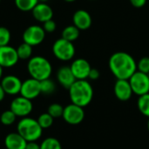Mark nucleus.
Listing matches in <instances>:
<instances>
[{"instance_id":"c85d7f7f","label":"nucleus","mask_w":149,"mask_h":149,"mask_svg":"<svg viewBox=\"0 0 149 149\" xmlns=\"http://www.w3.org/2000/svg\"><path fill=\"white\" fill-rule=\"evenodd\" d=\"M137 71L149 73V57H143L137 62Z\"/></svg>"},{"instance_id":"7c9ffc66","label":"nucleus","mask_w":149,"mask_h":149,"mask_svg":"<svg viewBox=\"0 0 149 149\" xmlns=\"http://www.w3.org/2000/svg\"><path fill=\"white\" fill-rule=\"evenodd\" d=\"M100 76V72L98 69L96 68H92L88 76V79H90L91 80H97Z\"/></svg>"},{"instance_id":"20e7f679","label":"nucleus","mask_w":149,"mask_h":149,"mask_svg":"<svg viewBox=\"0 0 149 149\" xmlns=\"http://www.w3.org/2000/svg\"><path fill=\"white\" fill-rule=\"evenodd\" d=\"M43 130L37 120L28 116L21 118L17 125V132L24 137L27 142L39 140L43 134Z\"/></svg>"},{"instance_id":"79ce46f5","label":"nucleus","mask_w":149,"mask_h":149,"mask_svg":"<svg viewBox=\"0 0 149 149\" xmlns=\"http://www.w3.org/2000/svg\"><path fill=\"white\" fill-rule=\"evenodd\" d=\"M4 149H7V148H4Z\"/></svg>"},{"instance_id":"c9c22d12","label":"nucleus","mask_w":149,"mask_h":149,"mask_svg":"<svg viewBox=\"0 0 149 149\" xmlns=\"http://www.w3.org/2000/svg\"><path fill=\"white\" fill-rule=\"evenodd\" d=\"M65 2H67V3H72V2H75L77 0H64Z\"/></svg>"},{"instance_id":"7ed1b4c3","label":"nucleus","mask_w":149,"mask_h":149,"mask_svg":"<svg viewBox=\"0 0 149 149\" xmlns=\"http://www.w3.org/2000/svg\"><path fill=\"white\" fill-rule=\"evenodd\" d=\"M27 70L31 78L38 81L49 79L52 72V66L50 61L42 56L31 57L27 64Z\"/></svg>"},{"instance_id":"0eeeda50","label":"nucleus","mask_w":149,"mask_h":149,"mask_svg":"<svg viewBox=\"0 0 149 149\" xmlns=\"http://www.w3.org/2000/svg\"><path fill=\"white\" fill-rule=\"evenodd\" d=\"M62 118L69 125H72V126L79 125L85 119L84 107L71 103L67 105L65 107H64V113Z\"/></svg>"},{"instance_id":"aec40b11","label":"nucleus","mask_w":149,"mask_h":149,"mask_svg":"<svg viewBox=\"0 0 149 149\" xmlns=\"http://www.w3.org/2000/svg\"><path fill=\"white\" fill-rule=\"evenodd\" d=\"M137 107L142 115L149 118V93L147 94L139 96Z\"/></svg>"},{"instance_id":"412c9836","label":"nucleus","mask_w":149,"mask_h":149,"mask_svg":"<svg viewBox=\"0 0 149 149\" xmlns=\"http://www.w3.org/2000/svg\"><path fill=\"white\" fill-rule=\"evenodd\" d=\"M17 52L19 59H30L32 55V46L23 43L17 48Z\"/></svg>"},{"instance_id":"e433bc0d","label":"nucleus","mask_w":149,"mask_h":149,"mask_svg":"<svg viewBox=\"0 0 149 149\" xmlns=\"http://www.w3.org/2000/svg\"><path fill=\"white\" fill-rule=\"evenodd\" d=\"M47 1H48V0H38L39 3H46Z\"/></svg>"},{"instance_id":"4468645a","label":"nucleus","mask_w":149,"mask_h":149,"mask_svg":"<svg viewBox=\"0 0 149 149\" xmlns=\"http://www.w3.org/2000/svg\"><path fill=\"white\" fill-rule=\"evenodd\" d=\"M113 92L115 97L120 101L129 100L134 94L128 79H117L113 86Z\"/></svg>"},{"instance_id":"f03ea898","label":"nucleus","mask_w":149,"mask_h":149,"mask_svg":"<svg viewBox=\"0 0 149 149\" xmlns=\"http://www.w3.org/2000/svg\"><path fill=\"white\" fill-rule=\"evenodd\" d=\"M68 91L72 103L81 107H87L93 99V88L86 79L76 80Z\"/></svg>"},{"instance_id":"f8f14e48","label":"nucleus","mask_w":149,"mask_h":149,"mask_svg":"<svg viewBox=\"0 0 149 149\" xmlns=\"http://www.w3.org/2000/svg\"><path fill=\"white\" fill-rule=\"evenodd\" d=\"M70 68L77 80L87 79L92 66L90 63L85 58H77L72 61Z\"/></svg>"},{"instance_id":"ddd939ff","label":"nucleus","mask_w":149,"mask_h":149,"mask_svg":"<svg viewBox=\"0 0 149 149\" xmlns=\"http://www.w3.org/2000/svg\"><path fill=\"white\" fill-rule=\"evenodd\" d=\"M0 84L3 88L5 93L8 95L14 96L20 93L22 81L18 77L15 75H7L3 77L1 79Z\"/></svg>"},{"instance_id":"423d86ee","label":"nucleus","mask_w":149,"mask_h":149,"mask_svg":"<svg viewBox=\"0 0 149 149\" xmlns=\"http://www.w3.org/2000/svg\"><path fill=\"white\" fill-rule=\"evenodd\" d=\"M133 93L138 96H141L149 93L148 74L136 71L128 79Z\"/></svg>"},{"instance_id":"2eb2a0df","label":"nucleus","mask_w":149,"mask_h":149,"mask_svg":"<svg viewBox=\"0 0 149 149\" xmlns=\"http://www.w3.org/2000/svg\"><path fill=\"white\" fill-rule=\"evenodd\" d=\"M72 23L79 31H86L91 27L93 19L87 10H78L72 16Z\"/></svg>"},{"instance_id":"58836bf2","label":"nucleus","mask_w":149,"mask_h":149,"mask_svg":"<svg viewBox=\"0 0 149 149\" xmlns=\"http://www.w3.org/2000/svg\"><path fill=\"white\" fill-rule=\"evenodd\" d=\"M89 1H96V0H89Z\"/></svg>"},{"instance_id":"dca6fc26","label":"nucleus","mask_w":149,"mask_h":149,"mask_svg":"<svg viewBox=\"0 0 149 149\" xmlns=\"http://www.w3.org/2000/svg\"><path fill=\"white\" fill-rule=\"evenodd\" d=\"M31 12L33 17L40 23H45L50 19H52L53 17V10L46 3H38L33 8Z\"/></svg>"},{"instance_id":"4c0bfd02","label":"nucleus","mask_w":149,"mask_h":149,"mask_svg":"<svg viewBox=\"0 0 149 149\" xmlns=\"http://www.w3.org/2000/svg\"><path fill=\"white\" fill-rule=\"evenodd\" d=\"M148 131H149V118H148Z\"/></svg>"},{"instance_id":"72a5a7b5","label":"nucleus","mask_w":149,"mask_h":149,"mask_svg":"<svg viewBox=\"0 0 149 149\" xmlns=\"http://www.w3.org/2000/svg\"><path fill=\"white\" fill-rule=\"evenodd\" d=\"M5 94H6V93H5L3 88L2 87V86H1V84H0V102L3 100V99H4V97H5Z\"/></svg>"},{"instance_id":"f257e3e1","label":"nucleus","mask_w":149,"mask_h":149,"mask_svg":"<svg viewBox=\"0 0 149 149\" xmlns=\"http://www.w3.org/2000/svg\"><path fill=\"white\" fill-rule=\"evenodd\" d=\"M108 66L117 79H129L137 71V62L134 58L125 52H117L112 54Z\"/></svg>"},{"instance_id":"a19ab883","label":"nucleus","mask_w":149,"mask_h":149,"mask_svg":"<svg viewBox=\"0 0 149 149\" xmlns=\"http://www.w3.org/2000/svg\"><path fill=\"white\" fill-rule=\"evenodd\" d=\"M148 77H149V73H148Z\"/></svg>"},{"instance_id":"1a4fd4ad","label":"nucleus","mask_w":149,"mask_h":149,"mask_svg":"<svg viewBox=\"0 0 149 149\" xmlns=\"http://www.w3.org/2000/svg\"><path fill=\"white\" fill-rule=\"evenodd\" d=\"M45 38V31L40 25L33 24L27 27L23 33V41L31 46L40 45Z\"/></svg>"},{"instance_id":"ea45409f","label":"nucleus","mask_w":149,"mask_h":149,"mask_svg":"<svg viewBox=\"0 0 149 149\" xmlns=\"http://www.w3.org/2000/svg\"><path fill=\"white\" fill-rule=\"evenodd\" d=\"M0 3H1V0H0Z\"/></svg>"},{"instance_id":"c756f323","label":"nucleus","mask_w":149,"mask_h":149,"mask_svg":"<svg viewBox=\"0 0 149 149\" xmlns=\"http://www.w3.org/2000/svg\"><path fill=\"white\" fill-rule=\"evenodd\" d=\"M56 27H57V24H56L55 21H53L52 19H50V20L43 23V28L45 32H49V33L53 32L56 30Z\"/></svg>"},{"instance_id":"a211bd4d","label":"nucleus","mask_w":149,"mask_h":149,"mask_svg":"<svg viewBox=\"0 0 149 149\" xmlns=\"http://www.w3.org/2000/svg\"><path fill=\"white\" fill-rule=\"evenodd\" d=\"M26 140L17 132L10 133L4 138V146L7 149H25Z\"/></svg>"},{"instance_id":"b1692460","label":"nucleus","mask_w":149,"mask_h":149,"mask_svg":"<svg viewBox=\"0 0 149 149\" xmlns=\"http://www.w3.org/2000/svg\"><path fill=\"white\" fill-rule=\"evenodd\" d=\"M16 119L17 116L15 115V113L10 109H9L3 112L0 115V123L3 126H11L16 121Z\"/></svg>"},{"instance_id":"a878e982","label":"nucleus","mask_w":149,"mask_h":149,"mask_svg":"<svg viewBox=\"0 0 149 149\" xmlns=\"http://www.w3.org/2000/svg\"><path fill=\"white\" fill-rule=\"evenodd\" d=\"M37 120L43 129H47L52 126L54 118L51 116L48 113H44L38 116Z\"/></svg>"},{"instance_id":"5701e85b","label":"nucleus","mask_w":149,"mask_h":149,"mask_svg":"<svg viewBox=\"0 0 149 149\" xmlns=\"http://www.w3.org/2000/svg\"><path fill=\"white\" fill-rule=\"evenodd\" d=\"M40 149H62V146L58 139L48 137L41 142Z\"/></svg>"},{"instance_id":"bb28decb","label":"nucleus","mask_w":149,"mask_h":149,"mask_svg":"<svg viewBox=\"0 0 149 149\" xmlns=\"http://www.w3.org/2000/svg\"><path fill=\"white\" fill-rule=\"evenodd\" d=\"M47 113L51 116H52L54 119L60 118V117H62L63 113H64V107H62L58 103H53L49 106Z\"/></svg>"},{"instance_id":"39448f33","label":"nucleus","mask_w":149,"mask_h":149,"mask_svg":"<svg viewBox=\"0 0 149 149\" xmlns=\"http://www.w3.org/2000/svg\"><path fill=\"white\" fill-rule=\"evenodd\" d=\"M76 50L72 42L62 38L57 39L52 45L53 55L61 61H69L73 58Z\"/></svg>"},{"instance_id":"f3484780","label":"nucleus","mask_w":149,"mask_h":149,"mask_svg":"<svg viewBox=\"0 0 149 149\" xmlns=\"http://www.w3.org/2000/svg\"><path fill=\"white\" fill-rule=\"evenodd\" d=\"M57 79L58 83L66 89H69L71 86L77 80L70 68V66H62L57 72Z\"/></svg>"},{"instance_id":"9b49d317","label":"nucleus","mask_w":149,"mask_h":149,"mask_svg":"<svg viewBox=\"0 0 149 149\" xmlns=\"http://www.w3.org/2000/svg\"><path fill=\"white\" fill-rule=\"evenodd\" d=\"M19 58L17 56V49L10 45L0 46V65L3 68H10L17 65Z\"/></svg>"},{"instance_id":"6ab92c4d","label":"nucleus","mask_w":149,"mask_h":149,"mask_svg":"<svg viewBox=\"0 0 149 149\" xmlns=\"http://www.w3.org/2000/svg\"><path fill=\"white\" fill-rule=\"evenodd\" d=\"M79 33H80V31L75 25L72 24L64 28V30L62 31L61 38L70 42H73L76 39H78V38L79 37Z\"/></svg>"},{"instance_id":"9d476101","label":"nucleus","mask_w":149,"mask_h":149,"mask_svg":"<svg viewBox=\"0 0 149 149\" xmlns=\"http://www.w3.org/2000/svg\"><path fill=\"white\" fill-rule=\"evenodd\" d=\"M40 94H41L40 81L30 78L28 79H25L24 82H22V86L20 90L21 96L32 100L37 97H38Z\"/></svg>"},{"instance_id":"cd10ccee","label":"nucleus","mask_w":149,"mask_h":149,"mask_svg":"<svg viewBox=\"0 0 149 149\" xmlns=\"http://www.w3.org/2000/svg\"><path fill=\"white\" fill-rule=\"evenodd\" d=\"M10 41V32L3 26L0 27V46L8 45Z\"/></svg>"},{"instance_id":"473e14b6","label":"nucleus","mask_w":149,"mask_h":149,"mask_svg":"<svg viewBox=\"0 0 149 149\" xmlns=\"http://www.w3.org/2000/svg\"><path fill=\"white\" fill-rule=\"evenodd\" d=\"M25 149H40V144L37 143V141H29L27 142Z\"/></svg>"},{"instance_id":"4be33fe9","label":"nucleus","mask_w":149,"mask_h":149,"mask_svg":"<svg viewBox=\"0 0 149 149\" xmlns=\"http://www.w3.org/2000/svg\"><path fill=\"white\" fill-rule=\"evenodd\" d=\"M38 0H15L17 8L22 11H30L38 3Z\"/></svg>"},{"instance_id":"2f4dec72","label":"nucleus","mask_w":149,"mask_h":149,"mask_svg":"<svg viewBox=\"0 0 149 149\" xmlns=\"http://www.w3.org/2000/svg\"><path fill=\"white\" fill-rule=\"evenodd\" d=\"M130 3L134 7L139 9V8H142L146 4L147 0H130Z\"/></svg>"},{"instance_id":"f704fd0d","label":"nucleus","mask_w":149,"mask_h":149,"mask_svg":"<svg viewBox=\"0 0 149 149\" xmlns=\"http://www.w3.org/2000/svg\"><path fill=\"white\" fill-rule=\"evenodd\" d=\"M2 76H3V67L0 65V80L2 79Z\"/></svg>"},{"instance_id":"6e6552de","label":"nucleus","mask_w":149,"mask_h":149,"mask_svg":"<svg viewBox=\"0 0 149 149\" xmlns=\"http://www.w3.org/2000/svg\"><path fill=\"white\" fill-rule=\"evenodd\" d=\"M10 109L15 113L17 117L24 118L27 117L32 112L33 105L31 100L20 95L11 100Z\"/></svg>"},{"instance_id":"393cba45","label":"nucleus","mask_w":149,"mask_h":149,"mask_svg":"<svg viewBox=\"0 0 149 149\" xmlns=\"http://www.w3.org/2000/svg\"><path fill=\"white\" fill-rule=\"evenodd\" d=\"M40 86H41V93H44L46 95L53 93L56 89L55 83L50 78L40 81Z\"/></svg>"}]
</instances>
